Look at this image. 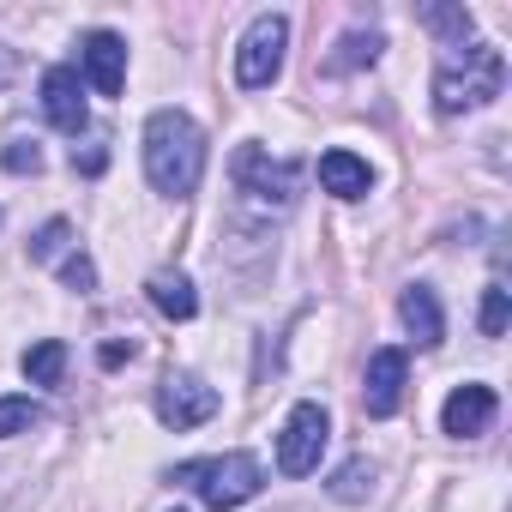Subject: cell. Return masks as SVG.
<instances>
[{
    "label": "cell",
    "instance_id": "2e32d148",
    "mask_svg": "<svg viewBox=\"0 0 512 512\" xmlns=\"http://www.w3.org/2000/svg\"><path fill=\"white\" fill-rule=\"evenodd\" d=\"M37 422H43V410L31 398H0V440H13V434H25Z\"/></svg>",
    "mask_w": 512,
    "mask_h": 512
},
{
    "label": "cell",
    "instance_id": "8fae6325",
    "mask_svg": "<svg viewBox=\"0 0 512 512\" xmlns=\"http://www.w3.org/2000/svg\"><path fill=\"white\" fill-rule=\"evenodd\" d=\"M488 422H494V392H488V386H458V392L446 398V410H440V428L458 434V440L482 434Z\"/></svg>",
    "mask_w": 512,
    "mask_h": 512
},
{
    "label": "cell",
    "instance_id": "ac0fdd59",
    "mask_svg": "<svg viewBox=\"0 0 512 512\" xmlns=\"http://www.w3.org/2000/svg\"><path fill=\"white\" fill-rule=\"evenodd\" d=\"M67 235H73V223H67V217L43 223V229H37V241H31V260H55V253L67 247Z\"/></svg>",
    "mask_w": 512,
    "mask_h": 512
},
{
    "label": "cell",
    "instance_id": "9a60e30c",
    "mask_svg": "<svg viewBox=\"0 0 512 512\" xmlns=\"http://www.w3.org/2000/svg\"><path fill=\"white\" fill-rule=\"evenodd\" d=\"M61 374H67V344L61 338H43L37 350H25V380L31 386H61Z\"/></svg>",
    "mask_w": 512,
    "mask_h": 512
},
{
    "label": "cell",
    "instance_id": "3957f363",
    "mask_svg": "<svg viewBox=\"0 0 512 512\" xmlns=\"http://www.w3.org/2000/svg\"><path fill=\"white\" fill-rule=\"evenodd\" d=\"M175 482H187L211 512H235V506H247L253 494L266 488V470H260V458H253V452H223V458L181 464Z\"/></svg>",
    "mask_w": 512,
    "mask_h": 512
},
{
    "label": "cell",
    "instance_id": "52a82bcc",
    "mask_svg": "<svg viewBox=\"0 0 512 512\" xmlns=\"http://www.w3.org/2000/svg\"><path fill=\"white\" fill-rule=\"evenodd\" d=\"M217 416V392L205 386V380H193V374H169L163 386H157V422L163 428H199V422H211Z\"/></svg>",
    "mask_w": 512,
    "mask_h": 512
},
{
    "label": "cell",
    "instance_id": "603a6c76",
    "mask_svg": "<svg viewBox=\"0 0 512 512\" xmlns=\"http://www.w3.org/2000/svg\"><path fill=\"white\" fill-rule=\"evenodd\" d=\"M362 482H374V470H368V464H344L338 482H332V494H338V500H362V494H368Z\"/></svg>",
    "mask_w": 512,
    "mask_h": 512
},
{
    "label": "cell",
    "instance_id": "cb8c5ba5",
    "mask_svg": "<svg viewBox=\"0 0 512 512\" xmlns=\"http://www.w3.org/2000/svg\"><path fill=\"white\" fill-rule=\"evenodd\" d=\"M133 356H139V350H133V338H127V344H121V338H115V344H103V368H121V362H133Z\"/></svg>",
    "mask_w": 512,
    "mask_h": 512
},
{
    "label": "cell",
    "instance_id": "30bf717a",
    "mask_svg": "<svg viewBox=\"0 0 512 512\" xmlns=\"http://www.w3.org/2000/svg\"><path fill=\"white\" fill-rule=\"evenodd\" d=\"M43 115L61 133H85V85H79L73 67H49L43 73Z\"/></svg>",
    "mask_w": 512,
    "mask_h": 512
},
{
    "label": "cell",
    "instance_id": "277c9868",
    "mask_svg": "<svg viewBox=\"0 0 512 512\" xmlns=\"http://www.w3.org/2000/svg\"><path fill=\"white\" fill-rule=\"evenodd\" d=\"M284 49H290V19L284 13H260V19L247 25L241 49H235V79L247 91H266L284 73Z\"/></svg>",
    "mask_w": 512,
    "mask_h": 512
},
{
    "label": "cell",
    "instance_id": "d4e9b609",
    "mask_svg": "<svg viewBox=\"0 0 512 512\" xmlns=\"http://www.w3.org/2000/svg\"><path fill=\"white\" fill-rule=\"evenodd\" d=\"M103 163H109V157H103V145H91V151H85V157H73V169H85V175H97V169H103Z\"/></svg>",
    "mask_w": 512,
    "mask_h": 512
},
{
    "label": "cell",
    "instance_id": "44dd1931",
    "mask_svg": "<svg viewBox=\"0 0 512 512\" xmlns=\"http://www.w3.org/2000/svg\"><path fill=\"white\" fill-rule=\"evenodd\" d=\"M61 284L79 290V296H91V290H97V266L85 260V253H73V260H61Z\"/></svg>",
    "mask_w": 512,
    "mask_h": 512
},
{
    "label": "cell",
    "instance_id": "484cf974",
    "mask_svg": "<svg viewBox=\"0 0 512 512\" xmlns=\"http://www.w3.org/2000/svg\"><path fill=\"white\" fill-rule=\"evenodd\" d=\"M175 512H181V506H175Z\"/></svg>",
    "mask_w": 512,
    "mask_h": 512
},
{
    "label": "cell",
    "instance_id": "5bb4252c",
    "mask_svg": "<svg viewBox=\"0 0 512 512\" xmlns=\"http://www.w3.org/2000/svg\"><path fill=\"white\" fill-rule=\"evenodd\" d=\"M151 302H157V314H169V320H193L199 314V296H193V284L181 278V272H151Z\"/></svg>",
    "mask_w": 512,
    "mask_h": 512
},
{
    "label": "cell",
    "instance_id": "4fadbf2b",
    "mask_svg": "<svg viewBox=\"0 0 512 512\" xmlns=\"http://www.w3.org/2000/svg\"><path fill=\"white\" fill-rule=\"evenodd\" d=\"M398 320H404V332L416 338V344H440V302H434V290H404L398 296Z\"/></svg>",
    "mask_w": 512,
    "mask_h": 512
},
{
    "label": "cell",
    "instance_id": "d6986e66",
    "mask_svg": "<svg viewBox=\"0 0 512 512\" xmlns=\"http://www.w3.org/2000/svg\"><path fill=\"white\" fill-rule=\"evenodd\" d=\"M506 314H512V308H506V290L488 284V290H482V332L500 338V332H506Z\"/></svg>",
    "mask_w": 512,
    "mask_h": 512
},
{
    "label": "cell",
    "instance_id": "6da1fadb",
    "mask_svg": "<svg viewBox=\"0 0 512 512\" xmlns=\"http://www.w3.org/2000/svg\"><path fill=\"white\" fill-rule=\"evenodd\" d=\"M145 175L169 199H187L199 187V175H205V133L193 127V115L157 109L145 121Z\"/></svg>",
    "mask_w": 512,
    "mask_h": 512
},
{
    "label": "cell",
    "instance_id": "7c38bea8",
    "mask_svg": "<svg viewBox=\"0 0 512 512\" xmlns=\"http://www.w3.org/2000/svg\"><path fill=\"white\" fill-rule=\"evenodd\" d=\"M320 181H326V193H338V199H362V193L374 187V169H368L356 151H326V157H320Z\"/></svg>",
    "mask_w": 512,
    "mask_h": 512
},
{
    "label": "cell",
    "instance_id": "7a4b0ae2",
    "mask_svg": "<svg viewBox=\"0 0 512 512\" xmlns=\"http://www.w3.org/2000/svg\"><path fill=\"white\" fill-rule=\"evenodd\" d=\"M506 85V55L488 49V43H470L464 55H452L440 73H434V109L440 115H458V109H482L494 103Z\"/></svg>",
    "mask_w": 512,
    "mask_h": 512
},
{
    "label": "cell",
    "instance_id": "7402d4cb",
    "mask_svg": "<svg viewBox=\"0 0 512 512\" xmlns=\"http://www.w3.org/2000/svg\"><path fill=\"white\" fill-rule=\"evenodd\" d=\"M338 49H344V55H338V67H362V61H374V55H380V37H374V31H368V37L356 31V37H344Z\"/></svg>",
    "mask_w": 512,
    "mask_h": 512
},
{
    "label": "cell",
    "instance_id": "ffe728a7",
    "mask_svg": "<svg viewBox=\"0 0 512 512\" xmlns=\"http://www.w3.org/2000/svg\"><path fill=\"white\" fill-rule=\"evenodd\" d=\"M0 163H7L13 175H37V169H43V151H37L31 139H13L7 151H0Z\"/></svg>",
    "mask_w": 512,
    "mask_h": 512
},
{
    "label": "cell",
    "instance_id": "5b68a950",
    "mask_svg": "<svg viewBox=\"0 0 512 512\" xmlns=\"http://www.w3.org/2000/svg\"><path fill=\"white\" fill-rule=\"evenodd\" d=\"M326 440H332V416H326L320 404H296L290 422H284V434H278V470H284V476L320 470Z\"/></svg>",
    "mask_w": 512,
    "mask_h": 512
},
{
    "label": "cell",
    "instance_id": "ba28073f",
    "mask_svg": "<svg viewBox=\"0 0 512 512\" xmlns=\"http://www.w3.org/2000/svg\"><path fill=\"white\" fill-rule=\"evenodd\" d=\"M398 404H404V350H374L362 374V410L386 422L398 416Z\"/></svg>",
    "mask_w": 512,
    "mask_h": 512
},
{
    "label": "cell",
    "instance_id": "8992f818",
    "mask_svg": "<svg viewBox=\"0 0 512 512\" xmlns=\"http://www.w3.org/2000/svg\"><path fill=\"white\" fill-rule=\"evenodd\" d=\"M296 181H302V169L284 163V157H266V151H253V145L235 157V187L253 205H290L296 199Z\"/></svg>",
    "mask_w": 512,
    "mask_h": 512
},
{
    "label": "cell",
    "instance_id": "e0dca14e",
    "mask_svg": "<svg viewBox=\"0 0 512 512\" xmlns=\"http://www.w3.org/2000/svg\"><path fill=\"white\" fill-rule=\"evenodd\" d=\"M422 19H428L434 31H446V37H458L452 49H464V37H470V13H464V7H428Z\"/></svg>",
    "mask_w": 512,
    "mask_h": 512
},
{
    "label": "cell",
    "instance_id": "9c48e42d",
    "mask_svg": "<svg viewBox=\"0 0 512 512\" xmlns=\"http://www.w3.org/2000/svg\"><path fill=\"white\" fill-rule=\"evenodd\" d=\"M85 79L97 85V97H121V85H127V43L115 31H91L85 37Z\"/></svg>",
    "mask_w": 512,
    "mask_h": 512
}]
</instances>
